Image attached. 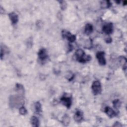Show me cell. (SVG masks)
Masks as SVG:
<instances>
[{
  "label": "cell",
  "mask_w": 127,
  "mask_h": 127,
  "mask_svg": "<svg viewBox=\"0 0 127 127\" xmlns=\"http://www.w3.org/2000/svg\"><path fill=\"white\" fill-rule=\"evenodd\" d=\"M62 104L67 108H69L71 105V99L70 97L67 96H63L61 98Z\"/></svg>",
  "instance_id": "obj_6"
},
{
  "label": "cell",
  "mask_w": 127,
  "mask_h": 127,
  "mask_svg": "<svg viewBox=\"0 0 127 127\" xmlns=\"http://www.w3.org/2000/svg\"><path fill=\"white\" fill-rule=\"evenodd\" d=\"M62 36L63 38H66L70 42H73L76 39L75 35L71 34L69 31L65 30L62 31Z\"/></svg>",
  "instance_id": "obj_4"
},
{
  "label": "cell",
  "mask_w": 127,
  "mask_h": 127,
  "mask_svg": "<svg viewBox=\"0 0 127 127\" xmlns=\"http://www.w3.org/2000/svg\"><path fill=\"white\" fill-rule=\"evenodd\" d=\"M19 113L22 115H25L27 113V110L24 106L20 107L19 109Z\"/></svg>",
  "instance_id": "obj_19"
},
{
  "label": "cell",
  "mask_w": 127,
  "mask_h": 127,
  "mask_svg": "<svg viewBox=\"0 0 127 127\" xmlns=\"http://www.w3.org/2000/svg\"><path fill=\"white\" fill-rule=\"evenodd\" d=\"M113 106L115 109H118L119 108H120V107L121 106V102L118 99H116L115 100H114L113 102Z\"/></svg>",
  "instance_id": "obj_18"
},
{
  "label": "cell",
  "mask_w": 127,
  "mask_h": 127,
  "mask_svg": "<svg viewBox=\"0 0 127 127\" xmlns=\"http://www.w3.org/2000/svg\"><path fill=\"white\" fill-rule=\"evenodd\" d=\"M38 57L39 59L41 61H45L48 58V54L47 53V51L45 49H41L39 50L38 52Z\"/></svg>",
  "instance_id": "obj_9"
},
{
  "label": "cell",
  "mask_w": 127,
  "mask_h": 127,
  "mask_svg": "<svg viewBox=\"0 0 127 127\" xmlns=\"http://www.w3.org/2000/svg\"><path fill=\"white\" fill-rule=\"evenodd\" d=\"M91 88L93 93L95 95L100 94L102 91L101 85L100 82L98 80L94 81L92 84Z\"/></svg>",
  "instance_id": "obj_3"
},
{
  "label": "cell",
  "mask_w": 127,
  "mask_h": 127,
  "mask_svg": "<svg viewBox=\"0 0 127 127\" xmlns=\"http://www.w3.org/2000/svg\"><path fill=\"white\" fill-rule=\"evenodd\" d=\"M30 122L33 127H39V120L35 116H32L30 119Z\"/></svg>",
  "instance_id": "obj_14"
},
{
  "label": "cell",
  "mask_w": 127,
  "mask_h": 127,
  "mask_svg": "<svg viewBox=\"0 0 127 127\" xmlns=\"http://www.w3.org/2000/svg\"><path fill=\"white\" fill-rule=\"evenodd\" d=\"M35 111L37 113L39 114L40 113L42 112V106H41V104L40 103V102H37L36 103H35Z\"/></svg>",
  "instance_id": "obj_16"
},
{
  "label": "cell",
  "mask_w": 127,
  "mask_h": 127,
  "mask_svg": "<svg viewBox=\"0 0 127 127\" xmlns=\"http://www.w3.org/2000/svg\"><path fill=\"white\" fill-rule=\"evenodd\" d=\"M8 16L11 23L13 24H15L17 23L18 21V17L16 13H15V12H12L9 13Z\"/></svg>",
  "instance_id": "obj_10"
},
{
  "label": "cell",
  "mask_w": 127,
  "mask_h": 127,
  "mask_svg": "<svg viewBox=\"0 0 127 127\" xmlns=\"http://www.w3.org/2000/svg\"><path fill=\"white\" fill-rule=\"evenodd\" d=\"M105 41H106V43H111V42H112V38L109 37L107 38L105 40Z\"/></svg>",
  "instance_id": "obj_22"
},
{
  "label": "cell",
  "mask_w": 127,
  "mask_h": 127,
  "mask_svg": "<svg viewBox=\"0 0 127 127\" xmlns=\"http://www.w3.org/2000/svg\"><path fill=\"white\" fill-rule=\"evenodd\" d=\"M75 55L77 61L81 63H85L91 59L90 55H85L84 51L80 49L76 51Z\"/></svg>",
  "instance_id": "obj_1"
},
{
  "label": "cell",
  "mask_w": 127,
  "mask_h": 127,
  "mask_svg": "<svg viewBox=\"0 0 127 127\" xmlns=\"http://www.w3.org/2000/svg\"><path fill=\"white\" fill-rule=\"evenodd\" d=\"M93 28L92 24L90 23H87L85 26L84 32L86 35H89L93 31Z\"/></svg>",
  "instance_id": "obj_12"
},
{
  "label": "cell",
  "mask_w": 127,
  "mask_h": 127,
  "mask_svg": "<svg viewBox=\"0 0 127 127\" xmlns=\"http://www.w3.org/2000/svg\"><path fill=\"white\" fill-rule=\"evenodd\" d=\"M105 112L108 115V116L111 118L115 117L117 115L116 112L114 111L110 107H106L105 109Z\"/></svg>",
  "instance_id": "obj_11"
},
{
  "label": "cell",
  "mask_w": 127,
  "mask_h": 127,
  "mask_svg": "<svg viewBox=\"0 0 127 127\" xmlns=\"http://www.w3.org/2000/svg\"><path fill=\"white\" fill-rule=\"evenodd\" d=\"M122 124L118 122H116V123H115L114 125H113V127H122Z\"/></svg>",
  "instance_id": "obj_21"
},
{
  "label": "cell",
  "mask_w": 127,
  "mask_h": 127,
  "mask_svg": "<svg viewBox=\"0 0 127 127\" xmlns=\"http://www.w3.org/2000/svg\"><path fill=\"white\" fill-rule=\"evenodd\" d=\"M101 5L102 8H108L111 5V3L108 0H105V1H102L101 2Z\"/></svg>",
  "instance_id": "obj_17"
},
{
  "label": "cell",
  "mask_w": 127,
  "mask_h": 127,
  "mask_svg": "<svg viewBox=\"0 0 127 127\" xmlns=\"http://www.w3.org/2000/svg\"><path fill=\"white\" fill-rule=\"evenodd\" d=\"M103 31L107 34H110L113 32V24L111 23H107L103 26Z\"/></svg>",
  "instance_id": "obj_8"
},
{
  "label": "cell",
  "mask_w": 127,
  "mask_h": 127,
  "mask_svg": "<svg viewBox=\"0 0 127 127\" xmlns=\"http://www.w3.org/2000/svg\"><path fill=\"white\" fill-rule=\"evenodd\" d=\"M60 6H61V9L63 10L65 9L66 7V2L64 1H60Z\"/></svg>",
  "instance_id": "obj_20"
},
{
  "label": "cell",
  "mask_w": 127,
  "mask_h": 127,
  "mask_svg": "<svg viewBox=\"0 0 127 127\" xmlns=\"http://www.w3.org/2000/svg\"><path fill=\"white\" fill-rule=\"evenodd\" d=\"M74 119L77 123H80L83 119V113L80 110H77L74 115Z\"/></svg>",
  "instance_id": "obj_7"
},
{
  "label": "cell",
  "mask_w": 127,
  "mask_h": 127,
  "mask_svg": "<svg viewBox=\"0 0 127 127\" xmlns=\"http://www.w3.org/2000/svg\"><path fill=\"white\" fill-rule=\"evenodd\" d=\"M62 122L64 126H68L70 123V118L69 116L67 114L64 115L63 117Z\"/></svg>",
  "instance_id": "obj_13"
},
{
  "label": "cell",
  "mask_w": 127,
  "mask_h": 127,
  "mask_svg": "<svg viewBox=\"0 0 127 127\" xmlns=\"http://www.w3.org/2000/svg\"><path fill=\"white\" fill-rule=\"evenodd\" d=\"M23 104V99L21 96H12L9 99V104L11 107H16Z\"/></svg>",
  "instance_id": "obj_2"
},
{
  "label": "cell",
  "mask_w": 127,
  "mask_h": 127,
  "mask_svg": "<svg viewBox=\"0 0 127 127\" xmlns=\"http://www.w3.org/2000/svg\"><path fill=\"white\" fill-rule=\"evenodd\" d=\"M15 87L16 91L19 93V95H23L24 93V88L23 86L20 84L17 83L15 85Z\"/></svg>",
  "instance_id": "obj_15"
},
{
  "label": "cell",
  "mask_w": 127,
  "mask_h": 127,
  "mask_svg": "<svg viewBox=\"0 0 127 127\" xmlns=\"http://www.w3.org/2000/svg\"><path fill=\"white\" fill-rule=\"evenodd\" d=\"M96 58L100 64L105 65L106 63V61L105 58V53L102 51L98 52L96 54Z\"/></svg>",
  "instance_id": "obj_5"
}]
</instances>
